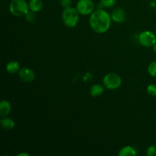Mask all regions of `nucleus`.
I'll return each instance as SVG.
<instances>
[{"instance_id": "obj_1", "label": "nucleus", "mask_w": 156, "mask_h": 156, "mask_svg": "<svg viewBox=\"0 0 156 156\" xmlns=\"http://www.w3.org/2000/svg\"><path fill=\"white\" fill-rule=\"evenodd\" d=\"M111 16L104 9H98L90 15L89 26L91 30L98 34H105L110 29L111 25Z\"/></svg>"}, {"instance_id": "obj_2", "label": "nucleus", "mask_w": 156, "mask_h": 156, "mask_svg": "<svg viewBox=\"0 0 156 156\" xmlns=\"http://www.w3.org/2000/svg\"><path fill=\"white\" fill-rule=\"evenodd\" d=\"M80 14L77 11L76 8L68 7L65 8L62 13V21L66 27L73 28L76 27L79 21Z\"/></svg>"}, {"instance_id": "obj_3", "label": "nucleus", "mask_w": 156, "mask_h": 156, "mask_svg": "<svg viewBox=\"0 0 156 156\" xmlns=\"http://www.w3.org/2000/svg\"><path fill=\"white\" fill-rule=\"evenodd\" d=\"M9 12L15 17H24L30 11L28 2L25 0H12L9 5Z\"/></svg>"}, {"instance_id": "obj_4", "label": "nucleus", "mask_w": 156, "mask_h": 156, "mask_svg": "<svg viewBox=\"0 0 156 156\" xmlns=\"http://www.w3.org/2000/svg\"><path fill=\"white\" fill-rule=\"evenodd\" d=\"M102 82L105 88L114 91L118 89L121 86L122 78L117 73H110L104 76Z\"/></svg>"}, {"instance_id": "obj_5", "label": "nucleus", "mask_w": 156, "mask_h": 156, "mask_svg": "<svg viewBox=\"0 0 156 156\" xmlns=\"http://www.w3.org/2000/svg\"><path fill=\"white\" fill-rule=\"evenodd\" d=\"M138 41L143 47H153L156 43V34L150 30H144L139 34Z\"/></svg>"}, {"instance_id": "obj_6", "label": "nucleus", "mask_w": 156, "mask_h": 156, "mask_svg": "<svg viewBox=\"0 0 156 156\" xmlns=\"http://www.w3.org/2000/svg\"><path fill=\"white\" fill-rule=\"evenodd\" d=\"M76 8L79 13L84 16L91 15L95 10V5L92 0H79Z\"/></svg>"}, {"instance_id": "obj_7", "label": "nucleus", "mask_w": 156, "mask_h": 156, "mask_svg": "<svg viewBox=\"0 0 156 156\" xmlns=\"http://www.w3.org/2000/svg\"><path fill=\"white\" fill-rule=\"evenodd\" d=\"M18 77L24 82H31L36 78V73L32 69L28 67L21 68L18 72Z\"/></svg>"}, {"instance_id": "obj_8", "label": "nucleus", "mask_w": 156, "mask_h": 156, "mask_svg": "<svg viewBox=\"0 0 156 156\" xmlns=\"http://www.w3.org/2000/svg\"><path fill=\"white\" fill-rule=\"evenodd\" d=\"M111 19L113 21L117 23V24H120V23H123L126 21V15L125 11L123 9L120 8H117V9H114L111 14Z\"/></svg>"}, {"instance_id": "obj_9", "label": "nucleus", "mask_w": 156, "mask_h": 156, "mask_svg": "<svg viewBox=\"0 0 156 156\" xmlns=\"http://www.w3.org/2000/svg\"><path fill=\"white\" fill-rule=\"evenodd\" d=\"M12 111V105L7 100H2L0 102V117H7Z\"/></svg>"}, {"instance_id": "obj_10", "label": "nucleus", "mask_w": 156, "mask_h": 156, "mask_svg": "<svg viewBox=\"0 0 156 156\" xmlns=\"http://www.w3.org/2000/svg\"><path fill=\"white\" fill-rule=\"evenodd\" d=\"M105 87L101 84H94L90 88L89 93L92 97H100L105 92Z\"/></svg>"}, {"instance_id": "obj_11", "label": "nucleus", "mask_w": 156, "mask_h": 156, "mask_svg": "<svg viewBox=\"0 0 156 156\" xmlns=\"http://www.w3.org/2000/svg\"><path fill=\"white\" fill-rule=\"evenodd\" d=\"M119 156H136L137 151L131 146H126L122 147L118 152Z\"/></svg>"}, {"instance_id": "obj_12", "label": "nucleus", "mask_w": 156, "mask_h": 156, "mask_svg": "<svg viewBox=\"0 0 156 156\" xmlns=\"http://www.w3.org/2000/svg\"><path fill=\"white\" fill-rule=\"evenodd\" d=\"M28 5L30 11L37 13L43 9L44 2L43 0H29Z\"/></svg>"}, {"instance_id": "obj_13", "label": "nucleus", "mask_w": 156, "mask_h": 156, "mask_svg": "<svg viewBox=\"0 0 156 156\" xmlns=\"http://www.w3.org/2000/svg\"><path fill=\"white\" fill-rule=\"evenodd\" d=\"M0 124H1L2 127L5 129H12L15 126L13 119L8 117V116L2 117L1 120H0Z\"/></svg>"}, {"instance_id": "obj_14", "label": "nucleus", "mask_w": 156, "mask_h": 156, "mask_svg": "<svg viewBox=\"0 0 156 156\" xmlns=\"http://www.w3.org/2000/svg\"><path fill=\"white\" fill-rule=\"evenodd\" d=\"M6 71L7 73H10V74H15V73H18L20 69V65L18 62L17 61H10L6 65Z\"/></svg>"}, {"instance_id": "obj_15", "label": "nucleus", "mask_w": 156, "mask_h": 156, "mask_svg": "<svg viewBox=\"0 0 156 156\" xmlns=\"http://www.w3.org/2000/svg\"><path fill=\"white\" fill-rule=\"evenodd\" d=\"M117 0H100L98 9H110L116 5Z\"/></svg>"}, {"instance_id": "obj_16", "label": "nucleus", "mask_w": 156, "mask_h": 156, "mask_svg": "<svg viewBox=\"0 0 156 156\" xmlns=\"http://www.w3.org/2000/svg\"><path fill=\"white\" fill-rule=\"evenodd\" d=\"M147 71L149 76L156 78V60L152 61L149 63V65L148 66Z\"/></svg>"}, {"instance_id": "obj_17", "label": "nucleus", "mask_w": 156, "mask_h": 156, "mask_svg": "<svg viewBox=\"0 0 156 156\" xmlns=\"http://www.w3.org/2000/svg\"><path fill=\"white\" fill-rule=\"evenodd\" d=\"M24 17H25V19L27 20V21H28L29 23H34L37 20L36 13L31 12V11H29Z\"/></svg>"}, {"instance_id": "obj_18", "label": "nucleus", "mask_w": 156, "mask_h": 156, "mask_svg": "<svg viewBox=\"0 0 156 156\" xmlns=\"http://www.w3.org/2000/svg\"><path fill=\"white\" fill-rule=\"evenodd\" d=\"M147 94L151 97H155L156 96V85L155 84H149L146 88Z\"/></svg>"}, {"instance_id": "obj_19", "label": "nucleus", "mask_w": 156, "mask_h": 156, "mask_svg": "<svg viewBox=\"0 0 156 156\" xmlns=\"http://www.w3.org/2000/svg\"><path fill=\"white\" fill-rule=\"evenodd\" d=\"M146 155L147 156H156V146L152 145L149 146L146 150Z\"/></svg>"}, {"instance_id": "obj_20", "label": "nucleus", "mask_w": 156, "mask_h": 156, "mask_svg": "<svg viewBox=\"0 0 156 156\" xmlns=\"http://www.w3.org/2000/svg\"><path fill=\"white\" fill-rule=\"evenodd\" d=\"M60 1V4L62 7L65 9V8L70 7L73 2V0H59Z\"/></svg>"}, {"instance_id": "obj_21", "label": "nucleus", "mask_w": 156, "mask_h": 156, "mask_svg": "<svg viewBox=\"0 0 156 156\" xmlns=\"http://www.w3.org/2000/svg\"><path fill=\"white\" fill-rule=\"evenodd\" d=\"M18 156H29V154L25 153V152H22V153H19L17 155Z\"/></svg>"}, {"instance_id": "obj_22", "label": "nucleus", "mask_w": 156, "mask_h": 156, "mask_svg": "<svg viewBox=\"0 0 156 156\" xmlns=\"http://www.w3.org/2000/svg\"><path fill=\"white\" fill-rule=\"evenodd\" d=\"M153 50H154V51H155L156 53V43L155 44V45L153 46Z\"/></svg>"}, {"instance_id": "obj_23", "label": "nucleus", "mask_w": 156, "mask_h": 156, "mask_svg": "<svg viewBox=\"0 0 156 156\" xmlns=\"http://www.w3.org/2000/svg\"><path fill=\"white\" fill-rule=\"evenodd\" d=\"M155 34H156V30H155Z\"/></svg>"}, {"instance_id": "obj_24", "label": "nucleus", "mask_w": 156, "mask_h": 156, "mask_svg": "<svg viewBox=\"0 0 156 156\" xmlns=\"http://www.w3.org/2000/svg\"><path fill=\"white\" fill-rule=\"evenodd\" d=\"M155 140H156V137H155Z\"/></svg>"}]
</instances>
